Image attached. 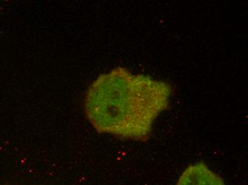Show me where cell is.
I'll use <instances>...</instances> for the list:
<instances>
[{"label":"cell","instance_id":"2","mask_svg":"<svg viewBox=\"0 0 248 185\" xmlns=\"http://www.w3.org/2000/svg\"><path fill=\"white\" fill-rule=\"evenodd\" d=\"M176 185H225L223 179L203 162L191 164L184 170Z\"/></svg>","mask_w":248,"mask_h":185},{"label":"cell","instance_id":"1","mask_svg":"<svg viewBox=\"0 0 248 185\" xmlns=\"http://www.w3.org/2000/svg\"><path fill=\"white\" fill-rule=\"evenodd\" d=\"M173 93L166 81L115 68L89 85L84 111L99 133L144 142L155 120L169 108Z\"/></svg>","mask_w":248,"mask_h":185}]
</instances>
